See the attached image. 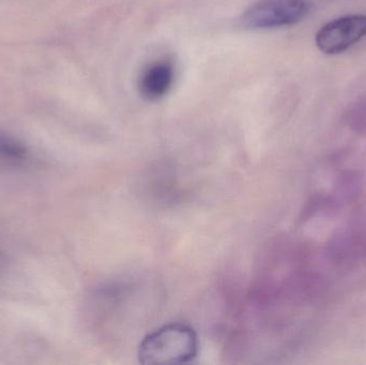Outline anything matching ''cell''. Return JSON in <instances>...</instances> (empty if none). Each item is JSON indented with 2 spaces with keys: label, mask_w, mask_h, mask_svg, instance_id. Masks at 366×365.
Returning <instances> with one entry per match:
<instances>
[{
  "label": "cell",
  "mask_w": 366,
  "mask_h": 365,
  "mask_svg": "<svg viewBox=\"0 0 366 365\" xmlns=\"http://www.w3.org/2000/svg\"><path fill=\"white\" fill-rule=\"evenodd\" d=\"M195 331L184 324L163 326L148 334L139 345V359L143 364H182L197 356Z\"/></svg>",
  "instance_id": "1"
},
{
  "label": "cell",
  "mask_w": 366,
  "mask_h": 365,
  "mask_svg": "<svg viewBox=\"0 0 366 365\" xmlns=\"http://www.w3.org/2000/svg\"><path fill=\"white\" fill-rule=\"evenodd\" d=\"M310 12L307 0H262L243 14L242 24L252 29H273L296 25Z\"/></svg>",
  "instance_id": "2"
},
{
  "label": "cell",
  "mask_w": 366,
  "mask_h": 365,
  "mask_svg": "<svg viewBox=\"0 0 366 365\" xmlns=\"http://www.w3.org/2000/svg\"><path fill=\"white\" fill-rule=\"evenodd\" d=\"M365 36L366 15H346L325 24L316 34L315 42L322 53L337 55Z\"/></svg>",
  "instance_id": "3"
},
{
  "label": "cell",
  "mask_w": 366,
  "mask_h": 365,
  "mask_svg": "<svg viewBox=\"0 0 366 365\" xmlns=\"http://www.w3.org/2000/svg\"><path fill=\"white\" fill-rule=\"evenodd\" d=\"M175 81L173 64L159 61L148 66L139 79V91L149 101L160 100L167 96Z\"/></svg>",
  "instance_id": "4"
},
{
  "label": "cell",
  "mask_w": 366,
  "mask_h": 365,
  "mask_svg": "<svg viewBox=\"0 0 366 365\" xmlns=\"http://www.w3.org/2000/svg\"><path fill=\"white\" fill-rule=\"evenodd\" d=\"M29 151L25 144L0 130V164L21 166L27 162Z\"/></svg>",
  "instance_id": "5"
},
{
  "label": "cell",
  "mask_w": 366,
  "mask_h": 365,
  "mask_svg": "<svg viewBox=\"0 0 366 365\" xmlns=\"http://www.w3.org/2000/svg\"><path fill=\"white\" fill-rule=\"evenodd\" d=\"M0 263H2V255L0 254Z\"/></svg>",
  "instance_id": "6"
}]
</instances>
